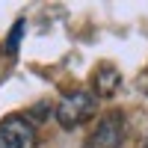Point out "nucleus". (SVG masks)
<instances>
[{
    "instance_id": "obj_1",
    "label": "nucleus",
    "mask_w": 148,
    "mask_h": 148,
    "mask_svg": "<svg viewBox=\"0 0 148 148\" xmlns=\"http://www.w3.org/2000/svg\"><path fill=\"white\" fill-rule=\"evenodd\" d=\"M92 116H95V95H89V92H71L56 104V121L65 130L80 127Z\"/></svg>"
},
{
    "instance_id": "obj_2",
    "label": "nucleus",
    "mask_w": 148,
    "mask_h": 148,
    "mask_svg": "<svg viewBox=\"0 0 148 148\" xmlns=\"http://www.w3.org/2000/svg\"><path fill=\"white\" fill-rule=\"evenodd\" d=\"M36 145V130L27 119L9 116L0 121V148H33Z\"/></svg>"
},
{
    "instance_id": "obj_3",
    "label": "nucleus",
    "mask_w": 148,
    "mask_h": 148,
    "mask_svg": "<svg viewBox=\"0 0 148 148\" xmlns=\"http://www.w3.org/2000/svg\"><path fill=\"white\" fill-rule=\"evenodd\" d=\"M121 139H125V121H121V113H110L98 121L95 133L89 136L86 148H119Z\"/></svg>"
},
{
    "instance_id": "obj_4",
    "label": "nucleus",
    "mask_w": 148,
    "mask_h": 148,
    "mask_svg": "<svg viewBox=\"0 0 148 148\" xmlns=\"http://www.w3.org/2000/svg\"><path fill=\"white\" fill-rule=\"evenodd\" d=\"M119 83H121V74L116 68H101L95 74V95H101V98H110L116 89H119Z\"/></svg>"
},
{
    "instance_id": "obj_5",
    "label": "nucleus",
    "mask_w": 148,
    "mask_h": 148,
    "mask_svg": "<svg viewBox=\"0 0 148 148\" xmlns=\"http://www.w3.org/2000/svg\"><path fill=\"white\" fill-rule=\"evenodd\" d=\"M21 39H24V21H15V24H12V30H9V36H6V53H9V56L18 53Z\"/></svg>"
}]
</instances>
